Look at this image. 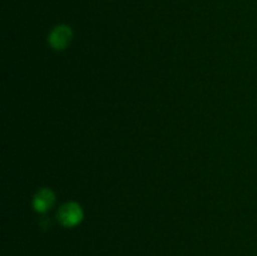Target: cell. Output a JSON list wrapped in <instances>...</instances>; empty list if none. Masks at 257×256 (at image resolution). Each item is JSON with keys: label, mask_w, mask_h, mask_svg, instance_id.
I'll list each match as a JSON object with an SVG mask.
<instances>
[{"label": "cell", "mask_w": 257, "mask_h": 256, "mask_svg": "<svg viewBox=\"0 0 257 256\" xmlns=\"http://www.w3.org/2000/svg\"><path fill=\"white\" fill-rule=\"evenodd\" d=\"M83 218V210L77 202H67L58 211V220L63 226L73 227Z\"/></svg>", "instance_id": "6da1fadb"}, {"label": "cell", "mask_w": 257, "mask_h": 256, "mask_svg": "<svg viewBox=\"0 0 257 256\" xmlns=\"http://www.w3.org/2000/svg\"><path fill=\"white\" fill-rule=\"evenodd\" d=\"M73 37V32L68 25H58L49 34V44L55 50H63L68 47Z\"/></svg>", "instance_id": "7a4b0ae2"}, {"label": "cell", "mask_w": 257, "mask_h": 256, "mask_svg": "<svg viewBox=\"0 0 257 256\" xmlns=\"http://www.w3.org/2000/svg\"><path fill=\"white\" fill-rule=\"evenodd\" d=\"M55 202V195L49 188H40L33 198V207L39 213L47 212Z\"/></svg>", "instance_id": "3957f363"}]
</instances>
